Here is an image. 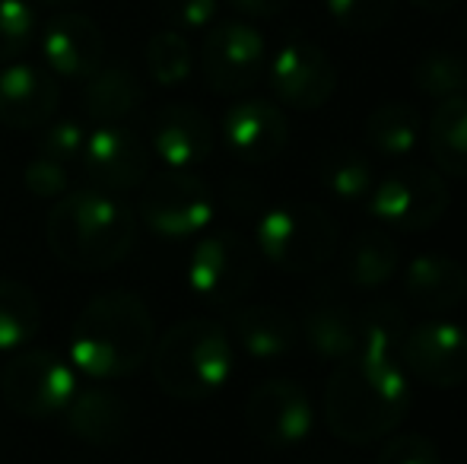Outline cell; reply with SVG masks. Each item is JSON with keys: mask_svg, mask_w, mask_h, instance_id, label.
<instances>
[{"mask_svg": "<svg viewBox=\"0 0 467 464\" xmlns=\"http://www.w3.org/2000/svg\"><path fill=\"white\" fill-rule=\"evenodd\" d=\"M410 407V382L398 359L350 356L325 388V423L337 439L369 446L385 439Z\"/></svg>", "mask_w": 467, "mask_h": 464, "instance_id": "cell-1", "label": "cell"}, {"mask_svg": "<svg viewBox=\"0 0 467 464\" xmlns=\"http://www.w3.org/2000/svg\"><path fill=\"white\" fill-rule=\"evenodd\" d=\"M156 328L147 303L130 290L89 299L70 331V363L89 378H124L153 353Z\"/></svg>", "mask_w": 467, "mask_h": 464, "instance_id": "cell-2", "label": "cell"}, {"mask_svg": "<svg viewBox=\"0 0 467 464\" xmlns=\"http://www.w3.org/2000/svg\"><path fill=\"white\" fill-rule=\"evenodd\" d=\"M45 239L61 264L74 271H109L137 242V217L118 194L80 188L57 198L45 223Z\"/></svg>", "mask_w": 467, "mask_h": 464, "instance_id": "cell-3", "label": "cell"}, {"mask_svg": "<svg viewBox=\"0 0 467 464\" xmlns=\"http://www.w3.org/2000/svg\"><path fill=\"white\" fill-rule=\"evenodd\" d=\"M233 341L210 318H188L156 344L153 378L175 401H207L233 376Z\"/></svg>", "mask_w": 467, "mask_h": 464, "instance_id": "cell-4", "label": "cell"}, {"mask_svg": "<svg viewBox=\"0 0 467 464\" xmlns=\"http://www.w3.org/2000/svg\"><path fill=\"white\" fill-rule=\"evenodd\" d=\"M340 230L318 204L293 201L261 213L254 248L283 273H315L337 254Z\"/></svg>", "mask_w": 467, "mask_h": 464, "instance_id": "cell-5", "label": "cell"}, {"mask_svg": "<svg viewBox=\"0 0 467 464\" xmlns=\"http://www.w3.org/2000/svg\"><path fill=\"white\" fill-rule=\"evenodd\" d=\"M258 248L235 230H216L194 245L185 280L197 299L210 305H233L252 290L258 277Z\"/></svg>", "mask_w": 467, "mask_h": 464, "instance_id": "cell-6", "label": "cell"}, {"mask_svg": "<svg viewBox=\"0 0 467 464\" xmlns=\"http://www.w3.org/2000/svg\"><path fill=\"white\" fill-rule=\"evenodd\" d=\"M74 363L51 350H23L0 372V395L6 407L29 420H48L64 414L70 397L77 395Z\"/></svg>", "mask_w": 467, "mask_h": 464, "instance_id": "cell-7", "label": "cell"}, {"mask_svg": "<svg viewBox=\"0 0 467 464\" xmlns=\"http://www.w3.org/2000/svg\"><path fill=\"white\" fill-rule=\"evenodd\" d=\"M366 204H369L372 217L388 230L420 232L445 217L451 198L439 172L426 166H404L375 181Z\"/></svg>", "mask_w": 467, "mask_h": 464, "instance_id": "cell-8", "label": "cell"}, {"mask_svg": "<svg viewBox=\"0 0 467 464\" xmlns=\"http://www.w3.org/2000/svg\"><path fill=\"white\" fill-rule=\"evenodd\" d=\"M140 220L150 232L166 242L194 239L213 220V194L197 175L169 169L143 188Z\"/></svg>", "mask_w": 467, "mask_h": 464, "instance_id": "cell-9", "label": "cell"}, {"mask_svg": "<svg viewBox=\"0 0 467 464\" xmlns=\"http://www.w3.org/2000/svg\"><path fill=\"white\" fill-rule=\"evenodd\" d=\"M267 64V45L254 26L242 19L216 23L203 38L201 67L203 80L216 96L248 93L261 80Z\"/></svg>", "mask_w": 467, "mask_h": 464, "instance_id": "cell-10", "label": "cell"}, {"mask_svg": "<svg viewBox=\"0 0 467 464\" xmlns=\"http://www.w3.org/2000/svg\"><path fill=\"white\" fill-rule=\"evenodd\" d=\"M245 423L267 449H293L312 433V401L306 388L289 378L261 382L245 401Z\"/></svg>", "mask_w": 467, "mask_h": 464, "instance_id": "cell-11", "label": "cell"}, {"mask_svg": "<svg viewBox=\"0 0 467 464\" xmlns=\"http://www.w3.org/2000/svg\"><path fill=\"white\" fill-rule=\"evenodd\" d=\"M404 369L432 388H458L467 382V328L432 318L407 331L398 350Z\"/></svg>", "mask_w": 467, "mask_h": 464, "instance_id": "cell-12", "label": "cell"}, {"mask_svg": "<svg viewBox=\"0 0 467 464\" xmlns=\"http://www.w3.org/2000/svg\"><path fill=\"white\" fill-rule=\"evenodd\" d=\"M271 89L283 106L296 112H315L327 106L337 89V70L318 45L293 38L271 61Z\"/></svg>", "mask_w": 467, "mask_h": 464, "instance_id": "cell-13", "label": "cell"}, {"mask_svg": "<svg viewBox=\"0 0 467 464\" xmlns=\"http://www.w3.org/2000/svg\"><path fill=\"white\" fill-rule=\"evenodd\" d=\"M80 166L93 188L121 194L147 181L150 153L140 143V137L124 130L121 124H99L96 130L87 134Z\"/></svg>", "mask_w": 467, "mask_h": 464, "instance_id": "cell-14", "label": "cell"}, {"mask_svg": "<svg viewBox=\"0 0 467 464\" xmlns=\"http://www.w3.org/2000/svg\"><path fill=\"white\" fill-rule=\"evenodd\" d=\"M42 55L51 74L64 80H87L105 61V36L89 16L64 10L45 23Z\"/></svg>", "mask_w": 467, "mask_h": 464, "instance_id": "cell-15", "label": "cell"}, {"mask_svg": "<svg viewBox=\"0 0 467 464\" xmlns=\"http://www.w3.org/2000/svg\"><path fill=\"white\" fill-rule=\"evenodd\" d=\"M223 140L248 166L277 160L289 143V121L274 102L242 99L223 115Z\"/></svg>", "mask_w": 467, "mask_h": 464, "instance_id": "cell-16", "label": "cell"}, {"mask_svg": "<svg viewBox=\"0 0 467 464\" xmlns=\"http://www.w3.org/2000/svg\"><path fill=\"white\" fill-rule=\"evenodd\" d=\"M61 89L51 70L38 64H10L0 70V124L32 130L48 124L57 112Z\"/></svg>", "mask_w": 467, "mask_h": 464, "instance_id": "cell-17", "label": "cell"}, {"mask_svg": "<svg viewBox=\"0 0 467 464\" xmlns=\"http://www.w3.org/2000/svg\"><path fill=\"white\" fill-rule=\"evenodd\" d=\"M64 427H67L70 436L89 442V446L111 449L121 446L130 436L134 414L118 391L89 385V388H77V395L64 407Z\"/></svg>", "mask_w": 467, "mask_h": 464, "instance_id": "cell-18", "label": "cell"}, {"mask_svg": "<svg viewBox=\"0 0 467 464\" xmlns=\"http://www.w3.org/2000/svg\"><path fill=\"white\" fill-rule=\"evenodd\" d=\"M153 150L169 169L188 172L213 153V124L194 106H166L153 121Z\"/></svg>", "mask_w": 467, "mask_h": 464, "instance_id": "cell-19", "label": "cell"}, {"mask_svg": "<svg viewBox=\"0 0 467 464\" xmlns=\"http://www.w3.org/2000/svg\"><path fill=\"white\" fill-rule=\"evenodd\" d=\"M404 293L413 305L432 312H451L467 296V271L445 254H420L404 267Z\"/></svg>", "mask_w": 467, "mask_h": 464, "instance_id": "cell-20", "label": "cell"}, {"mask_svg": "<svg viewBox=\"0 0 467 464\" xmlns=\"http://www.w3.org/2000/svg\"><path fill=\"white\" fill-rule=\"evenodd\" d=\"M302 341L308 344V350L315 356L344 363V359L357 356L359 350L357 315H353L350 305L334 299L331 293H325V296L318 293L306 305V315H302Z\"/></svg>", "mask_w": 467, "mask_h": 464, "instance_id": "cell-21", "label": "cell"}, {"mask_svg": "<svg viewBox=\"0 0 467 464\" xmlns=\"http://www.w3.org/2000/svg\"><path fill=\"white\" fill-rule=\"evenodd\" d=\"M239 347L254 359H277L296 347L299 325L280 305H245L233 315Z\"/></svg>", "mask_w": 467, "mask_h": 464, "instance_id": "cell-22", "label": "cell"}, {"mask_svg": "<svg viewBox=\"0 0 467 464\" xmlns=\"http://www.w3.org/2000/svg\"><path fill=\"white\" fill-rule=\"evenodd\" d=\"M143 106V87L124 64L99 67L83 87V112L96 124H118Z\"/></svg>", "mask_w": 467, "mask_h": 464, "instance_id": "cell-23", "label": "cell"}, {"mask_svg": "<svg viewBox=\"0 0 467 464\" xmlns=\"http://www.w3.org/2000/svg\"><path fill=\"white\" fill-rule=\"evenodd\" d=\"M400 245L385 230H366L344 252V280L357 290H379L398 273Z\"/></svg>", "mask_w": 467, "mask_h": 464, "instance_id": "cell-24", "label": "cell"}, {"mask_svg": "<svg viewBox=\"0 0 467 464\" xmlns=\"http://www.w3.org/2000/svg\"><path fill=\"white\" fill-rule=\"evenodd\" d=\"M366 143L379 156L388 160H400V156H410L420 147V137H423V115L410 106V102H385L375 112H369L363 124Z\"/></svg>", "mask_w": 467, "mask_h": 464, "instance_id": "cell-25", "label": "cell"}, {"mask_svg": "<svg viewBox=\"0 0 467 464\" xmlns=\"http://www.w3.org/2000/svg\"><path fill=\"white\" fill-rule=\"evenodd\" d=\"M426 143L442 172L467 179V96L439 102L426 124Z\"/></svg>", "mask_w": 467, "mask_h": 464, "instance_id": "cell-26", "label": "cell"}, {"mask_svg": "<svg viewBox=\"0 0 467 464\" xmlns=\"http://www.w3.org/2000/svg\"><path fill=\"white\" fill-rule=\"evenodd\" d=\"M318 175L327 191L340 201H366L379 181L369 156L353 147H340V143L318 156Z\"/></svg>", "mask_w": 467, "mask_h": 464, "instance_id": "cell-27", "label": "cell"}, {"mask_svg": "<svg viewBox=\"0 0 467 464\" xmlns=\"http://www.w3.org/2000/svg\"><path fill=\"white\" fill-rule=\"evenodd\" d=\"M42 328V303L32 286L0 280V350H19Z\"/></svg>", "mask_w": 467, "mask_h": 464, "instance_id": "cell-28", "label": "cell"}, {"mask_svg": "<svg viewBox=\"0 0 467 464\" xmlns=\"http://www.w3.org/2000/svg\"><path fill=\"white\" fill-rule=\"evenodd\" d=\"M359 328V350L357 356H372V359H398V350L407 337V315L398 303H372L369 309H363V315H357Z\"/></svg>", "mask_w": 467, "mask_h": 464, "instance_id": "cell-29", "label": "cell"}, {"mask_svg": "<svg viewBox=\"0 0 467 464\" xmlns=\"http://www.w3.org/2000/svg\"><path fill=\"white\" fill-rule=\"evenodd\" d=\"M413 87L436 102L467 96V61L455 51H430L413 67Z\"/></svg>", "mask_w": 467, "mask_h": 464, "instance_id": "cell-30", "label": "cell"}, {"mask_svg": "<svg viewBox=\"0 0 467 464\" xmlns=\"http://www.w3.org/2000/svg\"><path fill=\"white\" fill-rule=\"evenodd\" d=\"M147 70L153 83H160L162 89L182 87L194 70V55H191L188 38L175 29L156 32L147 42Z\"/></svg>", "mask_w": 467, "mask_h": 464, "instance_id": "cell-31", "label": "cell"}, {"mask_svg": "<svg viewBox=\"0 0 467 464\" xmlns=\"http://www.w3.org/2000/svg\"><path fill=\"white\" fill-rule=\"evenodd\" d=\"M36 36V10L26 0H0V64H13Z\"/></svg>", "mask_w": 467, "mask_h": 464, "instance_id": "cell-32", "label": "cell"}, {"mask_svg": "<svg viewBox=\"0 0 467 464\" xmlns=\"http://www.w3.org/2000/svg\"><path fill=\"white\" fill-rule=\"evenodd\" d=\"M337 26L350 32H379L391 23L398 0H325Z\"/></svg>", "mask_w": 467, "mask_h": 464, "instance_id": "cell-33", "label": "cell"}, {"mask_svg": "<svg viewBox=\"0 0 467 464\" xmlns=\"http://www.w3.org/2000/svg\"><path fill=\"white\" fill-rule=\"evenodd\" d=\"M89 130L83 128V121L77 118H61V121L48 124L38 137V156H48V160L61 162V166H74L83 156V143H87Z\"/></svg>", "mask_w": 467, "mask_h": 464, "instance_id": "cell-34", "label": "cell"}, {"mask_svg": "<svg viewBox=\"0 0 467 464\" xmlns=\"http://www.w3.org/2000/svg\"><path fill=\"white\" fill-rule=\"evenodd\" d=\"M23 181H26V191L42 201L64 198L70 191V166H61V162L48 160V156L36 153V160L26 166Z\"/></svg>", "mask_w": 467, "mask_h": 464, "instance_id": "cell-35", "label": "cell"}, {"mask_svg": "<svg viewBox=\"0 0 467 464\" xmlns=\"http://www.w3.org/2000/svg\"><path fill=\"white\" fill-rule=\"evenodd\" d=\"M220 0H156L162 23L175 32H194L203 29L216 19Z\"/></svg>", "mask_w": 467, "mask_h": 464, "instance_id": "cell-36", "label": "cell"}, {"mask_svg": "<svg viewBox=\"0 0 467 464\" xmlns=\"http://www.w3.org/2000/svg\"><path fill=\"white\" fill-rule=\"evenodd\" d=\"M375 464H442V455H439L436 442L430 436L404 433L394 436L391 442H385Z\"/></svg>", "mask_w": 467, "mask_h": 464, "instance_id": "cell-37", "label": "cell"}, {"mask_svg": "<svg viewBox=\"0 0 467 464\" xmlns=\"http://www.w3.org/2000/svg\"><path fill=\"white\" fill-rule=\"evenodd\" d=\"M233 10H239L242 16H252V19H271L280 16L293 0H226Z\"/></svg>", "mask_w": 467, "mask_h": 464, "instance_id": "cell-38", "label": "cell"}, {"mask_svg": "<svg viewBox=\"0 0 467 464\" xmlns=\"http://www.w3.org/2000/svg\"><path fill=\"white\" fill-rule=\"evenodd\" d=\"M261 194L254 191V185H248V181H229L226 188V204L233 207L235 213H252L254 207H258Z\"/></svg>", "mask_w": 467, "mask_h": 464, "instance_id": "cell-39", "label": "cell"}, {"mask_svg": "<svg viewBox=\"0 0 467 464\" xmlns=\"http://www.w3.org/2000/svg\"><path fill=\"white\" fill-rule=\"evenodd\" d=\"M417 10H426V13H445L458 4V0H410Z\"/></svg>", "mask_w": 467, "mask_h": 464, "instance_id": "cell-40", "label": "cell"}, {"mask_svg": "<svg viewBox=\"0 0 467 464\" xmlns=\"http://www.w3.org/2000/svg\"><path fill=\"white\" fill-rule=\"evenodd\" d=\"M45 6H55V10H70L74 4H80V0H42Z\"/></svg>", "mask_w": 467, "mask_h": 464, "instance_id": "cell-41", "label": "cell"}]
</instances>
